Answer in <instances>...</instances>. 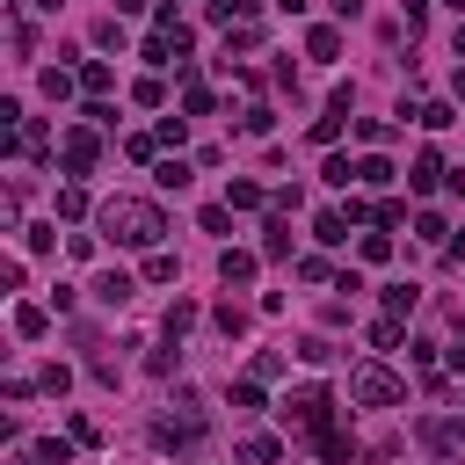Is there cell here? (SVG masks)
I'll return each mask as SVG.
<instances>
[{"mask_svg":"<svg viewBox=\"0 0 465 465\" xmlns=\"http://www.w3.org/2000/svg\"><path fill=\"white\" fill-rule=\"evenodd\" d=\"M94 225H102L116 247H160V232H167L160 203H145V196H109V203L94 211Z\"/></svg>","mask_w":465,"mask_h":465,"instance_id":"6da1fadb","label":"cell"},{"mask_svg":"<svg viewBox=\"0 0 465 465\" xmlns=\"http://www.w3.org/2000/svg\"><path fill=\"white\" fill-rule=\"evenodd\" d=\"M349 400H356V407H400L407 385H400L392 363H356V371H349Z\"/></svg>","mask_w":465,"mask_h":465,"instance_id":"7a4b0ae2","label":"cell"},{"mask_svg":"<svg viewBox=\"0 0 465 465\" xmlns=\"http://www.w3.org/2000/svg\"><path fill=\"white\" fill-rule=\"evenodd\" d=\"M94 153H102L94 124H73V131L58 138V160H65V174H87V167H94Z\"/></svg>","mask_w":465,"mask_h":465,"instance_id":"3957f363","label":"cell"},{"mask_svg":"<svg viewBox=\"0 0 465 465\" xmlns=\"http://www.w3.org/2000/svg\"><path fill=\"white\" fill-rule=\"evenodd\" d=\"M196 436H203V414H160L153 421V443L160 450H196Z\"/></svg>","mask_w":465,"mask_h":465,"instance_id":"277c9868","label":"cell"},{"mask_svg":"<svg viewBox=\"0 0 465 465\" xmlns=\"http://www.w3.org/2000/svg\"><path fill=\"white\" fill-rule=\"evenodd\" d=\"M283 421H298V429H312V436H320V429H327V392H320V385L291 392V400H283Z\"/></svg>","mask_w":465,"mask_h":465,"instance_id":"5b68a950","label":"cell"},{"mask_svg":"<svg viewBox=\"0 0 465 465\" xmlns=\"http://www.w3.org/2000/svg\"><path fill=\"white\" fill-rule=\"evenodd\" d=\"M421 443H429L436 458H465V421H436V414H429V421H421Z\"/></svg>","mask_w":465,"mask_h":465,"instance_id":"8992f818","label":"cell"},{"mask_svg":"<svg viewBox=\"0 0 465 465\" xmlns=\"http://www.w3.org/2000/svg\"><path fill=\"white\" fill-rule=\"evenodd\" d=\"M131 291H138V276H124V269L94 276V298H102V305H131Z\"/></svg>","mask_w":465,"mask_h":465,"instance_id":"52a82bcc","label":"cell"},{"mask_svg":"<svg viewBox=\"0 0 465 465\" xmlns=\"http://www.w3.org/2000/svg\"><path fill=\"white\" fill-rule=\"evenodd\" d=\"M218 276H225V283H254V254L225 247V254H218Z\"/></svg>","mask_w":465,"mask_h":465,"instance_id":"ba28073f","label":"cell"},{"mask_svg":"<svg viewBox=\"0 0 465 465\" xmlns=\"http://www.w3.org/2000/svg\"><path fill=\"white\" fill-rule=\"evenodd\" d=\"M436 174H443V160H436V153L421 145V153H414V174H407V182H414V189L429 196V189H436Z\"/></svg>","mask_w":465,"mask_h":465,"instance_id":"9c48e42d","label":"cell"},{"mask_svg":"<svg viewBox=\"0 0 465 465\" xmlns=\"http://www.w3.org/2000/svg\"><path fill=\"white\" fill-rule=\"evenodd\" d=\"M312 232H320L327 247H341V240H349V211H320V218H312Z\"/></svg>","mask_w":465,"mask_h":465,"instance_id":"30bf717a","label":"cell"},{"mask_svg":"<svg viewBox=\"0 0 465 465\" xmlns=\"http://www.w3.org/2000/svg\"><path fill=\"white\" fill-rule=\"evenodd\" d=\"M262 254H291V218H283V211L262 225Z\"/></svg>","mask_w":465,"mask_h":465,"instance_id":"8fae6325","label":"cell"},{"mask_svg":"<svg viewBox=\"0 0 465 465\" xmlns=\"http://www.w3.org/2000/svg\"><path fill=\"white\" fill-rule=\"evenodd\" d=\"M312 443H320V458H327V465H349V436H341L334 421H327V429H320Z\"/></svg>","mask_w":465,"mask_h":465,"instance_id":"7c38bea8","label":"cell"},{"mask_svg":"<svg viewBox=\"0 0 465 465\" xmlns=\"http://www.w3.org/2000/svg\"><path fill=\"white\" fill-rule=\"evenodd\" d=\"M305 51H312V58H341V29H327V22H320V29L305 36Z\"/></svg>","mask_w":465,"mask_h":465,"instance_id":"4fadbf2b","label":"cell"},{"mask_svg":"<svg viewBox=\"0 0 465 465\" xmlns=\"http://www.w3.org/2000/svg\"><path fill=\"white\" fill-rule=\"evenodd\" d=\"M262 203V182H225V211H254Z\"/></svg>","mask_w":465,"mask_h":465,"instance_id":"5bb4252c","label":"cell"},{"mask_svg":"<svg viewBox=\"0 0 465 465\" xmlns=\"http://www.w3.org/2000/svg\"><path fill=\"white\" fill-rule=\"evenodd\" d=\"M414 298H421L414 283H392V291H385V320H407V312H414Z\"/></svg>","mask_w":465,"mask_h":465,"instance_id":"9a60e30c","label":"cell"},{"mask_svg":"<svg viewBox=\"0 0 465 465\" xmlns=\"http://www.w3.org/2000/svg\"><path fill=\"white\" fill-rule=\"evenodd\" d=\"M44 327H51V312H44V305H15V334H29V341H36Z\"/></svg>","mask_w":465,"mask_h":465,"instance_id":"2e32d148","label":"cell"},{"mask_svg":"<svg viewBox=\"0 0 465 465\" xmlns=\"http://www.w3.org/2000/svg\"><path fill=\"white\" fill-rule=\"evenodd\" d=\"M58 218H87V189H80V182L58 189Z\"/></svg>","mask_w":465,"mask_h":465,"instance_id":"e0dca14e","label":"cell"},{"mask_svg":"<svg viewBox=\"0 0 465 465\" xmlns=\"http://www.w3.org/2000/svg\"><path fill=\"white\" fill-rule=\"evenodd\" d=\"M254 407H262V378H240L232 385V414H254Z\"/></svg>","mask_w":465,"mask_h":465,"instance_id":"ac0fdd59","label":"cell"},{"mask_svg":"<svg viewBox=\"0 0 465 465\" xmlns=\"http://www.w3.org/2000/svg\"><path fill=\"white\" fill-rule=\"evenodd\" d=\"M240 458H247V465H276V436H247Z\"/></svg>","mask_w":465,"mask_h":465,"instance_id":"d6986e66","label":"cell"},{"mask_svg":"<svg viewBox=\"0 0 465 465\" xmlns=\"http://www.w3.org/2000/svg\"><path fill=\"white\" fill-rule=\"evenodd\" d=\"M80 87H87V94H109V65L87 58V65H80Z\"/></svg>","mask_w":465,"mask_h":465,"instance_id":"ffe728a7","label":"cell"},{"mask_svg":"<svg viewBox=\"0 0 465 465\" xmlns=\"http://www.w3.org/2000/svg\"><path fill=\"white\" fill-rule=\"evenodd\" d=\"M182 109H189V116H211V87L189 80V87H182Z\"/></svg>","mask_w":465,"mask_h":465,"instance_id":"44dd1931","label":"cell"},{"mask_svg":"<svg viewBox=\"0 0 465 465\" xmlns=\"http://www.w3.org/2000/svg\"><path fill=\"white\" fill-rule=\"evenodd\" d=\"M356 182H371V189H385V182H392V160H378V153H371V160L356 167Z\"/></svg>","mask_w":465,"mask_h":465,"instance_id":"7402d4cb","label":"cell"},{"mask_svg":"<svg viewBox=\"0 0 465 465\" xmlns=\"http://www.w3.org/2000/svg\"><path fill=\"white\" fill-rule=\"evenodd\" d=\"M145 283H174V254L153 247V254H145Z\"/></svg>","mask_w":465,"mask_h":465,"instance_id":"603a6c76","label":"cell"},{"mask_svg":"<svg viewBox=\"0 0 465 465\" xmlns=\"http://www.w3.org/2000/svg\"><path fill=\"white\" fill-rule=\"evenodd\" d=\"M73 87H80V80H73V73H58V65H51V73H44V94H51V102H65V94H73Z\"/></svg>","mask_w":465,"mask_h":465,"instance_id":"cb8c5ba5","label":"cell"},{"mask_svg":"<svg viewBox=\"0 0 465 465\" xmlns=\"http://www.w3.org/2000/svg\"><path fill=\"white\" fill-rule=\"evenodd\" d=\"M421 124H429V131H443V124H458V109H450V102H421Z\"/></svg>","mask_w":465,"mask_h":465,"instance_id":"d4e9b609","label":"cell"},{"mask_svg":"<svg viewBox=\"0 0 465 465\" xmlns=\"http://www.w3.org/2000/svg\"><path fill=\"white\" fill-rule=\"evenodd\" d=\"M160 189H189V160H160Z\"/></svg>","mask_w":465,"mask_h":465,"instance_id":"484cf974","label":"cell"},{"mask_svg":"<svg viewBox=\"0 0 465 465\" xmlns=\"http://www.w3.org/2000/svg\"><path fill=\"white\" fill-rule=\"evenodd\" d=\"M341 138V116H312V145H334Z\"/></svg>","mask_w":465,"mask_h":465,"instance_id":"4316f807","label":"cell"},{"mask_svg":"<svg viewBox=\"0 0 465 465\" xmlns=\"http://www.w3.org/2000/svg\"><path fill=\"white\" fill-rule=\"evenodd\" d=\"M392 254V232H363V262H385Z\"/></svg>","mask_w":465,"mask_h":465,"instance_id":"83f0119b","label":"cell"},{"mask_svg":"<svg viewBox=\"0 0 465 465\" xmlns=\"http://www.w3.org/2000/svg\"><path fill=\"white\" fill-rule=\"evenodd\" d=\"M189 320H196V305H189V298H174V312H167V341H174V334H182Z\"/></svg>","mask_w":465,"mask_h":465,"instance_id":"f1b7e54d","label":"cell"},{"mask_svg":"<svg viewBox=\"0 0 465 465\" xmlns=\"http://www.w3.org/2000/svg\"><path fill=\"white\" fill-rule=\"evenodd\" d=\"M400 341V320H371V349H392Z\"/></svg>","mask_w":465,"mask_h":465,"instance_id":"f546056e","label":"cell"},{"mask_svg":"<svg viewBox=\"0 0 465 465\" xmlns=\"http://www.w3.org/2000/svg\"><path fill=\"white\" fill-rule=\"evenodd\" d=\"M298 356H305V363H334V341H320V334H312V341H298Z\"/></svg>","mask_w":465,"mask_h":465,"instance_id":"4dcf8cb0","label":"cell"},{"mask_svg":"<svg viewBox=\"0 0 465 465\" xmlns=\"http://www.w3.org/2000/svg\"><path fill=\"white\" fill-rule=\"evenodd\" d=\"M334 15H341V22H356V15H363V0H334Z\"/></svg>","mask_w":465,"mask_h":465,"instance_id":"1f68e13d","label":"cell"},{"mask_svg":"<svg viewBox=\"0 0 465 465\" xmlns=\"http://www.w3.org/2000/svg\"><path fill=\"white\" fill-rule=\"evenodd\" d=\"M450 51H458V58H465V22H458V36H450Z\"/></svg>","mask_w":465,"mask_h":465,"instance_id":"d6a6232c","label":"cell"}]
</instances>
